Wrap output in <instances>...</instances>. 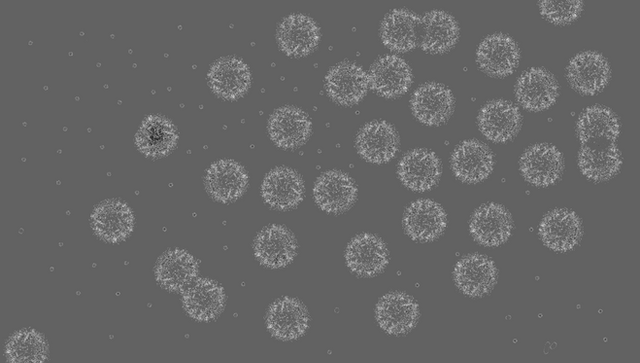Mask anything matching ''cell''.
I'll use <instances>...</instances> for the list:
<instances>
[{
	"label": "cell",
	"mask_w": 640,
	"mask_h": 363,
	"mask_svg": "<svg viewBox=\"0 0 640 363\" xmlns=\"http://www.w3.org/2000/svg\"><path fill=\"white\" fill-rule=\"evenodd\" d=\"M610 77L606 59L596 52L575 56L567 66V79L579 93L592 95L602 90Z\"/></svg>",
	"instance_id": "1"
},
{
	"label": "cell",
	"mask_w": 640,
	"mask_h": 363,
	"mask_svg": "<svg viewBox=\"0 0 640 363\" xmlns=\"http://www.w3.org/2000/svg\"><path fill=\"white\" fill-rule=\"evenodd\" d=\"M520 53L515 41L504 34H495L484 39L477 50V61L481 69L491 76L503 77L517 67Z\"/></svg>",
	"instance_id": "2"
},
{
	"label": "cell",
	"mask_w": 640,
	"mask_h": 363,
	"mask_svg": "<svg viewBox=\"0 0 640 363\" xmlns=\"http://www.w3.org/2000/svg\"><path fill=\"white\" fill-rule=\"evenodd\" d=\"M268 132L277 146L293 149L306 142L311 132V122L302 110L286 106L270 116Z\"/></svg>",
	"instance_id": "3"
},
{
	"label": "cell",
	"mask_w": 640,
	"mask_h": 363,
	"mask_svg": "<svg viewBox=\"0 0 640 363\" xmlns=\"http://www.w3.org/2000/svg\"><path fill=\"white\" fill-rule=\"evenodd\" d=\"M520 170L530 183L537 186H548L560 178L563 170V158L554 146L534 145L522 155Z\"/></svg>",
	"instance_id": "4"
},
{
	"label": "cell",
	"mask_w": 640,
	"mask_h": 363,
	"mask_svg": "<svg viewBox=\"0 0 640 363\" xmlns=\"http://www.w3.org/2000/svg\"><path fill=\"white\" fill-rule=\"evenodd\" d=\"M521 114L512 103L495 100L487 103L480 111L478 125L488 139L505 142L512 139L521 127Z\"/></svg>",
	"instance_id": "5"
},
{
	"label": "cell",
	"mask_w": 640,
	"mask_h": 363,
	"mask_svg": "<svg viewBox=\"0 0 640 363\" xmlns=\"http://www.w3.org/2000/svg\"><path fill=\"white\" fill-rule=\"evenodd\" d=\"M325 87L334 101L351 105L359 102L366 94L368 77L360 66L343 62L330 69Z\"/></svg>",
	"instance_id": "6"
},
{
	"label": "cell",
	"mask_w": 640,
	"mask_h": 363,
	"mask_svg": "<svg viewBox=\"0 0 640 363\" xmlns=\"http://www.w3.org/2000/svg\"><path fill=\"white\" fill-rule=\"evenodd\" d=\"M261 191L264 201L269 206L287 210L301 202L304 186L301 177L294 170L279 167L265 176Z\"/></svg>",
	"instance_id": "7"
},
{
	"label": "cell",
	"mask_w": 640,
	"mask_h": 363,
	"mask_svg": "<svg viewBox=\"0 0 640 363\" xmlns=\"http://www.w3.org/2000/svg\"><path fill=\"white\" fill-rule=\"evenodd\" d=\"M557 96L558 84L555 78L542 68H532L524 72L516 84L518 102L531 111L550 107Z\"/></svg>",
	"instance_id": "8"
},
{
	"label": "cell",
	"mask_w": 640,
	"mask_h": 363,
	"mask_svg": "<svg viewBox=\"0 0 640 363\" xmlns=\"http://www.w3.org/2000/svg\"><path fill=\"white\" fill-rule=\"evenodd\" d=\"M454 99L451 91L437 83H428L418 88L411 99L414 116L424 124L438 125L452 114Z\"/></svg>",
	"instance_id": "9"
},
{
	"label": "cell",
	"mask_w": 640,
	"mask_h": 363,
	"mask_svg": "<svg viewBox=\"0 0 640 363\" xmlns=\"http://www.w3.org/2000/svg\"><path fill=\"white\" fill-rule=\"evenodd\" d=\"M313 193L316 203L322 210L340 213L350 208L355 202L357 189L347 174L328 171L317 179Z\"/></svg>",
	"instance_id": "10"
},
{
	"label": "cell",
	"mask_w": 640,
	"mask_h": 363,
	"mask_svg": "<svg viewBox=\"0 0 640 363\" xmlns=\"http://www.w3.org/2000/svg\"><path fill=\"white\" fill-rule=\"evenodd\" d=\"M403 225L406 233L415 240L431 241L439 237L446 227V215L442 207L431 200L413 202L405 211Z\"/></svg>",
	"instance_id": "11"
},
{
	"label": "cell",
	"mask_w": 640,
	"mask_h": 363,
	"mask_svg": "<svg viewBox=\"0 0 640 363\" xmlns=\"http://www.w3.org/2000/svg\"><path fill=\"white\" fill-rule=\"evenodd\" d=\"M398 145L399 139L395 129L385 121L366 124L356 139L359 154L367 161L378 164L394 157Z\"/></svg>",
	"instance_id": "12"
},
{
	"label": "cell",
	"mask_w": 640,
	"mask_h": 363,
	"mask_svg": "<svg viewBox=\"0 0 640 363\" xmlns=\"http://www.w3.org/2000/svg\"><path fill=\"white\" fill-rule=\"evenodd\" d=\"M256 258L265 266L280 268L289 264L296 253L292 233L279 225L264 228L254 241Z\"/></svg>",
	"instance_id": "13"
},
{
	"label": "cell",
	"mask_w": 640,
	"mask_h": 363,
	"mask_svg": "<svg viewBox=\"0 0 640 363\" xmlns=\"http://www.w3.org/2000/svg\"><path fill=\"white\" fill-rule=\"evenodd\" d=\"M539 234L546 246L556 251H567L579 242L582 235L578 216L566 209L549 212L541 221Z\"/></svg>",
	"instance_id": "14"
},
{
	"label": "cell",
	"mask_w": 640,
	"mask_h": 363,
	"mask_svg": "<svg viewBox=\"0 0 640 363\" xmlns=\"http://www.w3.org/2000/svg\"><path fill=\"white\" fill-rule=\"evenodd\" d=\"M348 267L360 276H374L388 263V252L383 241L371 234L355 237L346 249Z\"/></svg>",
	"instance_id": "15"
},
{
	"label": "cell",
	"mask_w": 640,
	"mask_h": 363,
	"mask_svg": "<svg viewBox=\"0 0 640 363\" xmlns=\"http://www.w3.org/2000/svg\"><path fill=\"white\" fill-rule=\"evenodd\" d=\"M319 38L316 23L302 14L289 15L277 30L278 44L288 55L302 56L310 53L317 46Z\"/></svg>",
	"instance_id": "16"
},
{
	"label": "cell",
	"mask_w": 640,
	"mask_h": 363,
	"mask_svg": "<svg viewBox=\"0 0 640 363\" xmlns=\"http://www.w3.org/2000/svg\"><path fill=\"white\" fill-rule=\"evenodd\" d=\"M440 174L439 159L426 149H416L407 153L398 166V175L402 183L415 191L432 188L438 182Z\"/></svg>",
	"instance_id": "17"
},
{
	"label": "cell",
	"mask_w": 640,
	"mask_h": 363,
	"mask_svg": "<svg viewBox=\"0 0 640 363\" xmlns=\"http://www.w3.org/2000/svg\"><path fill=\"white\" fill-rule=\"evenodd\" d=\"M512 219L509 212L498 204H488L477 209L470 221L474 239L486 246H497L511 234Z\"/></svg>",
	"instance_id": "18"
},
{
	"label": "cell",
	"mask_w": 640,
	"mask_h": 363,
	"mask_svg": "<svg viewBox=\"0 0 640 363\" xmlns=\"http://www.w3.org/2000/svg\"><path fill=\"white\" fill-rule=\"evenodd\" d=\"M451 165L454 174L460 180L476 183L484 180L492 171L493 155L490 149L479 141H464L454 150Z\"/></svg>",
	"instance_id": "19"
},
{
	"label": "cell",
	"mask_w": 640,
	"mask_h": 363,
	"mask_svg": "<svg viewBox=\"0 0 640 363\" xmlns=\"http://www.w3.org/2000/svg\"><path fill=\"white\" fill-rule=\"evenodd\" d=\"M248 176L244 168L232 160H220L210 166L205 175L208 193L216 200L230 202L245 191Z\"/></svg>",
	"instance_id": "20"
},
{
	"label": "cell",
	"mask_w": 640,
	"mask_h": 363,
	"mask_svg": "<svg viewBox=\"0 0 640 363\" xmlns=\"http://www.w3.org/2000/svg\"><path fill=\"white\" fill-rule=\"evenodd\" d=\"M419 316L416 302L404 293H389L376 307V318L386 332L403 334L411 330Z\"/></svg>",
	"instance_id": "21"
},
{
	"label": "cell",
	"mask_w": 640,
	"mask_h": 363,
	"mask_svg": "<svg viewBox=\"0 0 640 363\" xmlns=\"http://www.w3.org/2000/svg\"><path fill=\"white\" fill-rule=\"evenodd\" d=\"M454 278L459 289L465 294L481 296L493 288L497 270L489 258L473 254L462 258L456 264Z\"/></svg>",
	"instance_id": "22"
},
{
	"label": "cell",
	"mask_w": 640,
	"mask_h": 363,
	"mask_svg": "<svg viewBox=\"0 0 640 363\" xmlns=\"http://www.w3.org/2000/svg\"><path fill=\"white\" fill-rule=\"evenodd\" d=\"M372 89L382 96L391 98L404 94L412 81L407 63L397 56H384L372 65L369 72Z\"/></svg>",
	"instance_id": "23"
},
{
	"label": "cell",
	"mask_w": 640,
	"mask_h": 363,
	"mask_svg": "<svg viewBox=\"0 0 640 363\" xmlns=\"http://www.w3.org/2000/svg\"><path fill=\"white\" fill-rule=\"evenodd\" d=\"M133 214L119 200H108L94 210L91 223L96 235L107 242H120L132 231Z\"/></svg>",
	"instance_id": "24"
},
{
	"label": "cell",
	"mask_w": 640,
	"mask_h": 363,
	"mask_svg": "<svg viewBox=\"0 0 640 363\" xmlns=\"http://www.w3.org/2000/svg\"><path fill=\"white\" fill-rule=\"evenodd\" d=\"M211 89L225 99H236L249 88L251 78L247 65L240 59L225 57L216 61L208 74Z\"/></svg>",
	"instance_id": "25"
},
{
	"label": "cell",
	"mask_w": 640,
	"mask_h": 363,
	"mask_svg": "<svg viewBox=\"0 0 640 363\" xmlns=\"http://www.w3.org/2000/svg\"><path fill=\"white\" fill-rule=\"evenodd\" d=\"M267 327L279 339L291 340L301 336L308 327V314L297 300L284 298L271 305L267 313Z\"/></svg>",
	"instance_id": "26"
},
{
	"label": "cell",
	"mask_w": 640,
	"mask_h": 363,
	"mask_svg": "<svg viewBox=\"0 0 640 363\" xmlns=\"http://www.w3.org/2000/svg\"><path fill=\"white\" fill-rule=\"evenodd\" d=\"M576 131L582 144H611L619 134V121L610 109L593 106L579 116Z\"/></svg>",
	"instance_id": "27"
},
{
	"label": "cell",
	"mask_w": 640,
	"mask_h": 363,
	"mask_svg": "<svg viewBox=\"0 0 640 363\" xmlns=\"http://www.w3.org/2000/svg\"><path fill=\"white\" fill-rule=\"evenodd\" d=\"M174 125L163 116L147 117L136 134V145L146 156L158 158L169 154L177 143Z\"/></svg>",
	"instance_id": "28"
},
{
	"label": "cell",
	"mask_w": 640,
	"mask_h": 363,
	"mask_svg": "<svg viewBox=\"0 0 640 363\" xmlns=\"http://www.w3.org/2000/svg\"><path fill=\"white\" fill-rule=\"evenodd\" d=\"M222 288L212 280L200 279L183 295L186 312L197 320H210L219 315L224 307Z\"/></svg>",
	"instance_id": "29"
},
{
	"label": "cell",
	"mask_w": 640,
	"mask_h": 363,
	"mask_svg": "<svg viewBox=\"0 0 640 363\" xmlns=\"http://www.w3.org/2000/svg\"><path fill=\"white\" fill-rule=\"evenodd\" d=\"M195 259L183 250L164 253L156 265V279L167 290L179 291L188 285L197 274Z\"/></svg>",
	"instance_id": "30"
},
{
	"label": "cell",
	"mask_w": 640,
	"mask_h": 363,
	"mask_svg": "<svg viewBox=\"0 0 640 363\" xmlns=\"http://www.w3.org/2000/svg\"><path fill=\"white\" fill-rule=\"evenodd\" d=\"M582 173L594 181H603L613 177L621 165L620 153L611 144H582L578 155Z\"/></svg>",
	"instance_id": "31"
},
{
	"label": "cell",
	"mask_w": 640,
	"mask_h": 363,
	"mask_svg": "<svg viewBox=\"0 0 640 363\" xmlns=\"http://www.w3.org/2000/svg\"><path fill=\"white\" fill-rule=\"evenodd\" d=\"M419 24L420 19L414 13L404 9L393 10L382 22V41L391 50L409 51L417 44Z\"/></svg>",
	"instance_id": "32"
},
{
	"label": "cell",
	"mask_w": 640,
	"mask_h": 363,
	"mask_svg": "<svg viewBox=\"0 0 640 363\" xmlns=\"http://www.w3.org/2000/svg\"><path fill=\"white\" fill-rule=\"evenodd\" d=\"M420 24H422L421 47L427 52H445L458 39V25L455 19L446 12H429L422 18Z\"/></svg>",
	"instance_id": "33"
},
{
	"label": "cell",
	"mask_w": 640,
	"mask_h": 363,
	"mask_svg": "<svg viewBox=\"0 0 640 363\" xmlns=\"http://www.w3.org/2000/svg\"><path fill=\"white\" fill-rule=\"evenodd\" d=\"M6 353L11 362H42L47 356V345L36 331L21 330L9 339Z\"/></svg>",
	"instance_id": "34"
},
{
	"label": "cell",
	"mask_w": 640,
	"mask_h": 363,
	"mask_svg": "<svg viewBox=\"0 0 640 363\" xmlns=\"http://www.w3.org/2000/svg\"><path fill=\"white\" fill-rule=\"evenodd\" d=\"M583 8L581 1H541L542 15L556 23L566 24L578 18Z\"/></svg>",
	"instance_id": "35"
}]
</instances>
